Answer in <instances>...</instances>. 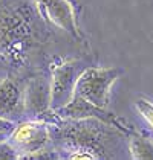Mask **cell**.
<instances>
[{
  "instance_id": "13",
  "label": "cell",
  "mask_w": 153,
  "mask_h": 160,
  "mask_svg": "<svg viewBox=\"0 0 153 160\" xmlns=\"http://www.w3.org/2000/svg\"><path fill=\"white\" fill-rule=\"evenodd\" d=\"M8 136H9V133H3V131H0V142L8 140Z\"/></svg>"
},
{
  "instance_id": "7",
  "label": "cell",
  "mask_w": 153,
  "mask_h": 160,
  "mask_svg": "<svg viewBox=\"0 0 153 160\" xmlns=\"http://www.w3.org/2000/svg\"><path fill=\"white\" fill-rule=\"evenodd\" d=\"M0 116L9 121L25 118L23 92L9 78L0 81Z\"/></svg>"
},
{
  "instance_id": "12",
  "label": "cell",
  "mask_w": 153,
  "mask_h": 160,
  "mask_svg": "<svg viewBox=\"0 0 153 160\" xmlns=\"http://www.w3.org/2000/svg\"><path fill=\"white\" fill-rule=\"evenodd\" d=\"M8 75H9V66L6 62V58L0 53V81L8 78Z\"/></svg>"
},
{
  "instance_id": "6",
  "label": "cell",
  "mask_w": 153,
  "mask_h": 160,
  "mask_svg": "<svg viewBox=\"0 0 153 160\" xmlns=\"http://www.w3.org/2000/svg\"><path fill=\"white\" fill-rule=\"evenodd\" d=\"M34 2L45 22H49L54 26L66 31L72 37H81L76 25L75 11L69 0H34Z\"/></svg>"
},
{
  "instance_id": "3",
  "label": "cell",
  "mask_w": 153,
  "mask_h": 160,
  "mask_svg": "<svg viewBox=\"0 0 153 160\" xmlns=\"http://www.w3.org/2000/svg\"><path fill=\"white\" fill-rule=\"evenodd\" d=\"M86 67L80 61H61L51 67V110L67 105L75 95L76 81Z\"/></svg>"
},
{
  "instance_id": "1",
  "label": "cell",
  "mask_w": 153,
  "mask_h": 160,
  "mask_svg": "<svg viewBox=\"0 0 153 160\" xmlns=\"http://www.w3.org/2000/svg\"><path fill=\"white\" fill-rule=\"evenodd\" d=\"M121 73L123 70L118 67H86L76 81L75 93L92 104L106 108L109 105L110 88Z\"/></svg>"
},
{
  "instance_id": "8",
  "label": "cell",
  "mask_w": 153,
  "mask_h": 160,
  "mask_svg": "<svg viewBox=\"0 0 153 160\" xmlns=\"http://www.w3.org/2000/svg\"><path fill=\"white\" fill-rule=\"evenodd\" d=\"M129 149L135 160H153V140L145 136L130 133Z\"/></svg>"
},
{
  "instance_id": "5",
  "label": "cell",
  "mask_w": 153,
  "mask_h": 160,
  "mask_svg": "<svg viewBox=\"0 0 153 160\" xmlns=\"http://www.w3.org/2000/svg\"><path fill=\"white\" fill-rule=\"evenodd\" d=\"M51 111V76H34L23 90V114L26 119L41 121Z\"/></svg>"
},
{
  "instance_id": "11",
  "label": "cell",
  "mask_w": 153,
  "mask_h": 160,
  "mask_svg": "<svg viewBox=\"0 0 153 160\" xmlns=\"http://www.w3.org/2000/svg\"><path fill=\"white\" fill-rule=\"evenodd\" d=\"M15 127V122L14 121H9V119H5L0 116V131L3 133H11Z\"/></svg>"
},
{
  "instance_id": "4",
  "label": "cell",
  "mask_w": 153,
  "mask_h": 160,
  "mask_svg": "<svg viewBox=\"0 0 153 160\" xmlns=\"http://www.w3.org/2000/svg\"><path fill=\"white\" fill-rule=\"evenodd\" d=\"M55 113L61 119H98V121L116 128L118 131H121L124 134H130V130L115 114L109 113L106 108H101V107L92 104L89 101H86V99L81 98L76 93L74 95L72 101L67 105L61 107Z\"/></svg>"
},
{
  "instance_id": "10",
  "label": "cell",
  "mask_w": 153,
  "mask_h": 160,
  "mask_svg": "<svg viewBox=\"0 0 153 160\" xmlns=\"http://www.w3.org/2000/svg\"><path fill=\"white\" fill-rule=\"evenodd\" d=\"M14 160L18 159V154L17 151L13 148V145L8 142V140H3L0 142V160Z\"/></svg>"
},
{
  "instance_id": "9",
  "label": "cell",
  "mask_w": 153,
  "mask_h": 160,
  "mask_svg": "<svg viewBox=\"0 0 153 160\" xmlns=\"http://www.w3.org/2000/svg\"><path fill=\"white\" fill-rule=\"evenodd\" d=\"M135 107L138 108V111L141 113V116L147 121V122L150 123V127L153 128V104L150 101H147V99H138L136 102H135Z\"/></svg>"
},
{
  "instance_id": "2",
  "label": "cell",
  "mask_w": 153,
  "mask_h": 160,
  "mask_svg": "<svg viewBox=\"0 0 153 160\" xmlns=\"http://www.w3.org/2000/svg\"><path fill=\"white\" fill-rule=\"evenodd\" d=\"M8 142L17 151L18 159H28L31 154L48 147L51 142V127L45 121L26 119L15 123L8 136Z\"/></svg>"
}]
</instances>
